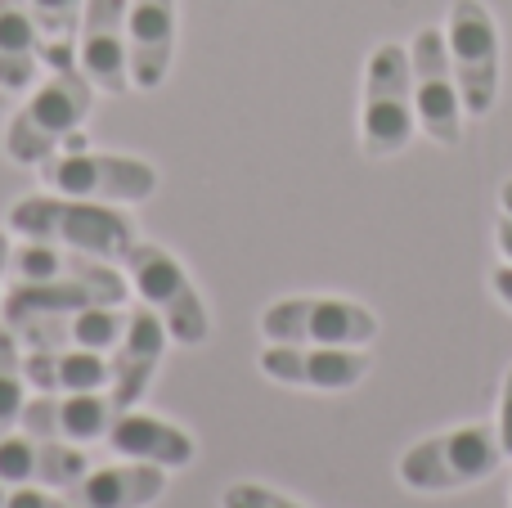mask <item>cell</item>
Masks as SVG:
<instances>
[{"mask_svg":"<svg viewBox=\"0 0 512 508\" xmlns=\"http://www.w3.org/2000/svg\"><path fill=\"white\" fill-rule=\"evenodd\" d=\"M122 414V405L113 401V392H68V396H27L18 428L45 441H68V446H90L104 441L113 419Z\"/></svg>","mask_w":512,"mask_h":508,"instance_id":"11","label":"cell"},{"mask_svg":"<svg viewBox=\"0 0 512 508\" xmlns=\"http://www.w3.org/2000/svg\"><path fill=\"white\" fill-rule=\"evenodd\" d=\"M221 508H306V504L288 500V495L270 491V486H256V482H234V486H225Z\"/></svg>","mask_w":512,"mask_h":508,"instance_id":"25","label":"cell"},{"mask_svg":"<svg viewBox=\"0 0 512 508\" xmlns=\"http://www.w3.org/2000/svg\"><path fill=\"white\" fill-rule=\"evenodd\" d=\"M9 252H14V248H9V234L0 230V288H5V275H9ZM0 297H5V293H0Z\"/></svg>","mask_w":512,"mask_h":508,"instance_id":"30","label":"cell"},{"mask_svg":"<svg viewBox=\"0 0 512 508\" xmlns=\"http://www.w3.org/2000/svg\"><path fill=\"white\" fill-rule=\"evenodd\" d=\"M162 491H167V468L131 459V464L90 468L63 495L77 508H149L162 500Z\"/></svg>","mask_w":512,"mask_h":508,"instance_id":"19","label":"cell"},{"mask_svg":"<svg viewBox=\"0 0 512 508\" xmlns=\"http://www.w3.org/2000/svg\"><path fill=\"white\" fill-rule=\"evenodd\" d=\"M414 126H418V108H414L409 50L387 41L364 63V108H360L364 158H396L414 140Z\"/></svg>","mask_w":512,"mask_h":508,"instance_id":"5","label":"cell"},{"mask_svg":"<svg viewBox=\"0 0 512 508\" xmlns=\"http://www.w3.org/2000/svg\"><path fill=\"white\" fill-rule=\"evenodd\" d=\"M122 293H108L95 284H59V279H45V284H27L14 279L0 297V320L9 329L27 320H45V315H68V311H86V306H122Z\"/></svg>","mask_w":512,"mask_h":508,"instance_id":"21","label":"cell"},{"mask_svg":"<svg viewBox=\"0 0 512 508\" xmlns=\"http://www.w3.org/2000/svg\"><path fill=\"white\" fill-rule=\"evenodd\" d=\"M265 342L292 347H369L378 338V315L346 297H283L261 315Z\"/></svg>","mask_w":512,"mask_h":508,"instance_id":"7","label":"cell"},{"mask_svg":"<svg viewBox=\"0 0 512 508\" xmlns=\"http://www.w3.org/2000/svg\"><path fill=\"white\" fill-rule=\"evenodd\" d=\"M167 342H171L167 324H162L149 306L126 320L122 342L113 347V383H108V392H113V401L122 405V410H135L140 396L149 392L153 374H158L162 356H167Z\"/></svg>","mask_w":512,"mask_h":508,"instance_id":"16","label":"cell"},{"mask_svg":"<svg viewBox=\"0 0 512 508\" xmlns=\"http://www.w3.org/2000/svg\"><path fill=\"white\" fill-rule=\"evenodd\" d=\"M9 234L36 243H59V248H77L90 257L122 261L140 234L126 212H117L113 203H90V198H68V194H32L18 198L9 207Z\"/></svg>","mask_w":512,"mask_h":508,"instance_id":"1","label":"cell"},{"mask_svg":"<svg viewBox=\"0 0 512 508\" xmlns=\"http://www.w3.org/2000/svg\"><path fill=\"white\" fill-rule=\"evenodd\" d=\"M126 9L131 0H86L77 32V68L90 86L104 95L131 90V63H126Z\"/></svg>","mask_w":512,"mask_h":508,"instance_id":"12","label":"cell"},{"mask_svg":"<svg viewBox=\"0 0 512 508\" xmlns=\"http://www.w3.org/2000/svg\"><path fill=\"white\" fill-rule=\"evenodd\" d=\"M5 508H77V504L59 500V495L41 491V486H14V491H9V500H5Z\"/></svg>","mask_w":512,"mask_h":508,"instance_id":"26","label":"cell"},{"mask_svg":"<svg viewBox=\"0 0 512 508\" xmlns=\"http://www.w3.org/2000/svg\"><path fill=\"white\" fill-rule=\"evenodd\" d=\"M373 369V356L360 347H292L270 342L261 351V374L283 387H306V392H351Z\"/></svg>","mask_w":512,"mask_h":508,"instance_id":"10","label":"cell"},{"mask_svg":"<svg viewBox=\"0 0 512 508\" xmlns=\"http://www.w3.org/2000/svg\"><path fill=\"white\" fill-rule=\"evenodd\" d=\"M495 243H499V252H504L508 266H512V216L508 212L499 216V225H495Z\"/></svg>","mask_w":512,"mask_h":508,"instance_id":"29","label":"cell"},{"mask_svg":"<svg viewBox=\"0 0 512 508\" xmlns=\"http://www.w3.org/2000/svg\"><path fill=\"white\" fill-rule=\"evenodd\" d=\"M9 279H27V284H45V279H59V284H95L108 293H131V279L104 257H90L77 248H59V243H36L23 239L9 252Z\"/></svg>","mask_w":512,"mask_h":508,"instance_id":"14","label":"cell"},{"mask_svg":"<svg viewBox=\"0 0 512 508\" xmlns=\"http://www.w3.org/2000/svg\"><path fill=\"white\" fill-rule=\"evenodd\" d=\"M5 500H9V486H5V482H0V508H5Z\"/></svg>","mask_w":512,"mask_h":508,"instance_id":"32","label":"cell"},{"mask_svg":"<svg viewBox=\"0 0 512 508\" xmlns=\"http://www.w3.org/2000/svg\"><path fill=\"white\" fill-rule=\"evenodd\" d=\"M27 9H32L41 36H77L86 0H27Z\"/></svg>","mask_w":512,"mask_h":508,"instance_id":"24","label":"cell"},{"mask_svg":"<svg viewBox=\"0 0 512 508\" xmlns=\"http://www.w3.org/2000/svg\"><path fill=\"white\" fill-rule=\"evenodd\" d=\"M490 284H495V293H499V302L512 311V266H499L495 275H490Z\"/></svg>","mask_w":512,"mask_h":508,"instance_id":"28","label":"cell"},{"mask_svg":"<svg viewBox=\"0 0 512 508\" xmlns=\"http://www.w3.org/2000/svg\"><path fill=\"white\" fill-rule=\"evenodd\" d=\"M90 473V459L81 446L68 441H45L32 432H0V482L41 486V491H68L72 482Z\"/></svg>","mask_w":512,"mask_h":508,"instance_id":"13","label":"cell"},{"mask_svg":"<svg viewBox=\"0 0 512 508\" xmlns=\"http://www.w3.org/2000/svg\"><path fill=\"white\" fill-rule=\"evenodd\" d=\"M23 378L27 387L45 396H68V392H108L113 383V356L86 347H41L23 351Z\"/></svg>","mask_w":512,"mask_h":508,"instance_id":"18","label":"cell"},{"mask_svg":"<svg viewBox=\"0 0 512 508\" xmlns=\"http://www.w3.org/2000/svg\"><path fill=\"white\" fill-rule=\"evenodd\" d=\"M41 27H36L27 0H0V90L23 95L41 68Z\"/></svg>","mask_w":512,"mask_h":508,"instance_id":"22","label":"cell"},{"mask_svg":"<svg viewBox=\"0 0 512 508\" xmlns=\"http://www.w3.org/2000/svg\"><path fill=\"white\" fill-rule=\"evenodd\" d=\"M90 108H95V86L90 77L72 63V68H59L32 90L23 108L9 117L5 131V153L18 167H41L45 158H54L59 149H68L81 135Z\"/></svg>","mask_w":512,"mask_h":508,"instance_id":"2","label":"cell"},{"mask_svg":"<svg viewBox=\"0 0 512 508\" xmlns=\"http://www.w3.org/2000/svg\"><path fill=\"white\" fill-rule=\"evenodd\" d=\"M176 54V0H131L126 9V63L135 90H158Z\"/></svg>","mask_w":512,"mask_h":508,"instance_id":"15","label":"cell"},{"mask_svg":"<svg viewBox=\"0 0 512 508\" xmlns=\"http://www.w3.org/2000/svg\"><path fill=\"white\" fill-rule=\"evenodd\" d=\"M0 108H5V90H0Z\"/></svg>","mask_w":512,"mask_h":508,"instance_id":"33","label":"cell"},{"mask_svg":"<svg viewBox=\"0 0 512 508\" xmlns=\"http://www.w3.org/2000/svg\"><path fill=\"white\" fill-rule=\"evenodd\" d=\"M504 464V441H499V423H468V428L427 437L400 455L396 473L409 491L441 495L459 491V486H477L499 473Z\"/></svg>","mask_w":512,"mask_h":508,"instance_id":"3","label":"cell"},{"mask_svg":"<svg viewBox=\"0 0 512 508\" xmlns=\"http://www.w3.org/2000/svg\"><path fill=\"white\" fill-rule=\"evenodd\" d=\"M117 266H122V275L131 279V288L140 293V302L167 324L171 342H180V347H203V342L212 338V315H207L203 293H198L189 270L180 266L167 248L135 239Z\"/></svg>","mask_w":512,"mask_h":508,"instance_id":"4","label":"cell"},{"mask_svg":"<svg viewBox=\"0 0 512 508\" xmlns=\"http://www.w3.org/2000/svg\"><path fill=\"white\" fill-rule=\"evenodd\" d=\"M499 441H504V455H512V369L504 378V401H499Z\"/></svg>","mask_w":512,"mask_h":508,"instance_id":"27","label":"cell"},{"mask_svg":"<svg viewBox=\"0 0 512 508\" xmlns=\"http://www.w3.org/2000/svg\"><path fill=\"white\" fill-rule=\"evenodd\" d=\"M104 446L122 459H140V464H158V468H189L198 455V441L185 428L158 419V414H144L140 405L117 414Z\"/></svg>","mask_w":512,"mask_h":508,"instance_id":"17","label":"cell"},{"mask_svg":"<svg viewBox=\"0 0 512 508\" xmlns=\"http://www.w3.org/2000/svg\"><path fill=\"white\" fill-rule=\"evenodd\" d=\"M499 203H504V212L512 216V180H504V189H499Z\"/></svg>","mask_w":512,"mask_h":508,"instance_id":"31","label":"cell"},{"mask_svg":"<svg viewBox=\"0 0 512 508\" xmlns=\"http://www.w3.org/2000/svg\"><path fill=\"white\" fill-rule=\"evenodd\" d=\"M409 72H414V108L418 126L432 135L436 144L454 149L463 140V99L459 81H454L450 41L436 27H423L409 45Z\"/></svg>","mask_w":512,"mask_h":508,"instance_id":"9","label":"cell"},{"mask_svg":"<svg viewBox=\"0 0 512 508\" xmlns=\"http://www.w3.org/2000/svg\"><path fill=\"white\" fill-rule=\"evenodd\" d=\"M450 63L468 117H486L499 99V27L481 0H454L450 9Z\"/></svg>","mask_w":512,"mask_h":508,"instance_id":"8","label":"cell"},{"mask_svg":"<svg viewBox=\"0 0 512 508\" xmlns=\"http://www.w3.org/2000/svg\"><path fill=\"white\" fill-rule=\"evenodd\" d=\"M122 306H86V311H68V315H45V320H27L18 324V342H27L32 351L41 347H86V351H113L126 333Z\"/></svg>","mask_w":512,"mask_h":508,"instance_id":"20","label":"cell"},{"mask_svg":"<svg viewBox=\"0 0 512 508\" xmlns=\"http://www.w3.org/2000/svg\"><path fill=\"white\" fill-rule=\"evenodd\" d=\"M27 405V378H23V342L0 320V432L18 428Z\"/></svg>","mask_w":512,"mask_h":508,"instance_id":"23","label":"cell"},{"mask_svg":"<svg viewBox=\"0 0 512 508\" xmlns=\"http://www.w3.org/2000/svg\"><path fill=\"white\" fill-rule=\"evenodd\" d=\"M41 180L50 194L90 198V203H144L158 189V167L126 153L99 149H59L41 162Z\"/></svg>","mask_w":512,"mask_h":508,"instance_id":"6","label":"cell"}]
</instances>
